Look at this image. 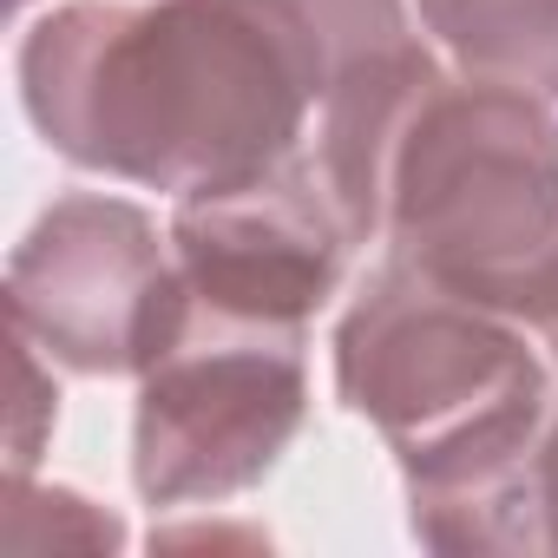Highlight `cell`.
Returning <instances> with one entry per match:
<instances>
[{
	"instance_id": "6da1fadb",
	"label": "cell",
	"mask_w": 558,
	"mask_h": 558,
	"mask_svg": "<svg viewBox=\"0 0 558 558\" xmlns=\"http://www.w3.org/2000/svg\"><path fill=\"white\" fill-rule=\"evenodd\" d=\"M408 34L401 0H66L21 40V106L60 158L204 197L303 158L329 93Z\"/></svg>"
},
{
	"instance_id": "7a4b0ae2",
	"label": "cell",
	"mask_w": 558,
	"mask_h": 558,
	"mask_svg": "<svg viewBox=\"0 0 558 558\" xmlns=\"http://www.w3.org/2000/svg\"><path fill=\"white\" fill-rule=\"evenodd\" d=\"M381 230L395 256L493 303L558 243V119L499 80H434L388 158Z\"/></svg>"
},
{
	"instance_id": "3957f363",
	"label": "cell",
	"mask_w": 558,
	"mask_h": 558,
	"mask_svg": "<svg viewBox=\"0 0 558 558\" xmlns=\"http://www.w3.org/2000/svg\"><path fill=\"white\" fill-rule=\"evenodd\" d=\"M336 388L401 473L551 414L538 342L493 303L395 256L336 329Z\"/></svg>"
},
{
	"instance_id": "277c9868",
	"label": "cell",
	"mask_w": 558,
	"mask_h": 558,
	"mask_svg": "<svg viewBox=\"0 0 558 558\" xmlns=\"http://www.w3.org/2000/svg\"><path fill=\"white\" fill-rule=\"evenodd\" d=\"M310 421L303 336L243 329L184 303L178 336L138 375L132 486L145 506H217L250 493Z\"/></svg>"
},
{
	"instance_id": "5b68a950",
	"label": "cell",
	"mask_w": 558,
	"mask_h": 558,
	"mask_svg": "<svg viewBox=\"0 0 558 558\" xmlns=\"http://www.w3.org/2000/svg\"><path fill=\"white\" fill-rule=\"evenodd\" d=\"M178 316L171 236L125 197L73 191L8 256V323L73 375H145Z\"/></svg>"
},
{
	"instance_id": "8992f818",
	"label": "cell",
	"mask_w": 558,
	"mask_h": 558,
	"mask_svg": "<svg viewBox=\"0 0 558 558\" xmlns=\"http://www.w3.org/2000/svg\"><path fill=\"white\" fill-rule=\"evenodd\" d=\"M355 236L323 197L310 158H290L236 191L178 197L171 256L178 283L197 316L243 323V329H283L303 336L310 316L336 296L342 263Z\"/></svg>"
},
{
	"instance_id": "52a82bcc",
	"label": "cell",
	"mask_w": 558,
	"mask_h": 558,
	"mask_svg": "<svg viewBox=\"0 0 558 558\" xmlns=\"http://www.w3.org/2000/svg\"><path fill=\"white\" fill-rule=\"evenodd\" d=\"M460 73L558 99V0H414Z\"/></svg>"
},
{
	"instance_id": "ba28073f",
	"label": "cell",
	"mask_w": 558,
	"mask_h": 558,
	"mask_svg": "<svg viewBox=\"0 0 558 558\" xmlns=\"http://www.w3.org/2000/svg\"><path fill=\"white\" fill-rule=\"evenodd\" d=\"M8 336H14V466H8V480H27V473H34V460H40V440L53 434L60 388H53V375L40 368V362H47V355H40V342H34V336H21L14 323H8Z\"/></svg>"
},
{
	"instance_id": "9c48e42d",
	"label": "cell",
	"mask_w": 558,
	"mask_h": 558,
	"mask_svg": "<svg viewBox=\"0 0 558 558\" xmlns=\"http://www.w3.org/2000/svg\"><path fill=\"white\" fill-rule=\"evenodd\" d=\"M493 310H506L551 362H558V243L551 250H538L519 276H512V283L493 296Z\"/></svg>"
},
{
	"instance_id": "30bf717a",
	"label": "cell",
	"mask_w": 558,
	"mask_h": 558,
	"mask_svg": "<svg viewBox=\"0 0 558 558\" xmlns=\"http://www.w3.org/2000/svg\"><path fill=\"white\" fill-rule=\"evenodd\" d=\"M545 506H551V538H558V401H551V427H545Z\"/></svg>"
}]
</instances>
